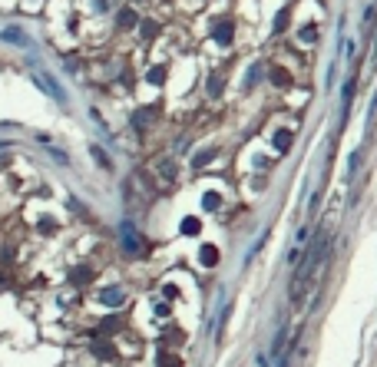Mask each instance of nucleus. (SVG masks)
Instances as JSON below:
<instances>
[{
	"mask_svg": "<svg viewBox=\"0 0 377 367\" xmlns=\"http://www.w3.org/2000/svg\"><path fill=\"white\" fill-rule=\"evenodd\" d=\"M162 79H166V70H162V67L149 70V83H162Z\"/></svg>",
	"mask_w": 377,
	"mask_h": 367,
	"instance_id": "ddd939ff",
	"label": "nucleus"
},
{
	"mask_svg": "<svg viewBox=\"0 0 377 367\" xmlns=\"http://www.w3.org/2000/svg\"><path fill=\"white\" fill-rule=\"evenodd\" d=\"M119 27H136V13L129 10V7H126V10L119 13Z\"/></svg>",
	"mask_w": 377,
	"mask_h": 367,
	"instance_id": "f8f14e48",
	"label": "nucleus"
},
{
	"mask_svg": "<svg viewBox=\"0 0 377 367\" xmlns=\"http://www.w3.org/2000/svg\"><path fill=\"white\" fill-rule=\"evenodd\" d=\"M215 261H219V252H215L212 245H205V248H202V265H215Z\"/></svg>",
	"mask_w": 377,
	"mask_h": 367,
	"instance_id": "6e6552de",
	"label": "nucleus"
},
{
	"mask_svg": "<svg viewBox=\"0 0 377 367\" xmlns=\"http://www.w3.org/2000/svg\"><path fill=\"white\" fill-rule=\"evenodd\" d=\"M182 232H186V235H195V232H199V222H195V219H186Z\"/></svg>",
	"mask_w": 377,
	"mask_h": 367,
	"instance_id": "2eb2a0df",
	"label": "nucleus"
},
{
	"mask_svg": "<svg viewBox=\"0 0 377 367\" xmlns=\"http://www.w3.org/2000/svg\"><path fill=\"white\" fill-rule=\"evenodd\" d=\"M93 354H96V357H106V361H113V357H116V351H113V344H96V347H93Z\"/></svg>",
	"mask_w": 377,
	"mask_h": 367,
	"instance_id": "1a4fd4ad",
	"label": "nucleus"
},
{
	"mask_svg": "<svg viewBox=\"0 0 377 367\" xmlns=\"http://www.w3.org/2000/svg\"><path fill=\"white\" fill-rule=\"evenodd\" d=\"M285 23H288V10H281V13H278V23H275V30H285Z\"/></svg>",
	"mask_w": 377,
	"mask_h": 367,
	"instance_id": "f3484780",
	"label": "nucleus"
},
{
	"mask_svg": "<svg viewBox=\"0 0 377 367\" xmlns=\"http://www.w3.org/2000/svg\"><path fill=\"white\" fill-rule=\"evenodd\" d=\"M93 159H96V162H100L103 169H110V156H106V152H100V149H93Z\"/></svg>",
	"mask_w": 377,
	"mask_h": 367,
	"instance_id": "4468645a",
	"label": "nucleus"
},
{
	"mask_svg": "<svg viewBox=\"0 0 377 367\" xmlns=\"http://www.w3.org/2000/svg\"><path fill=\"white\" fill-rule=\"evenodd\" d=\"M271 83H278V86H288L291 76H288V73H285L281 67H275V70H271Z\"/></svg>",
	"mask_w": 377,
	"mask_h": 367,
	"instance_id": "0eeeda50",
	"label": "nucleus"
},
{
	"mask_svg": "<svg viewBox=\"0 0 377 367\" xmlns=\"http://www.w3.org/2000/svg\"><path fill=\"white\" fill-rule=\"evenodd\" d=\"M212 159H215V149H205V152H199V156H195V162H192V166L202 169L205 162H212Z\"/></svg>",
	"mask_w": 377,
	"mask_h": 367,
	"instance_id": "9d476101",
	"label": "nucleus"
},
{
	"mask_svg": "<svg viewBox=\"0 0 377 367\" xmlns=\"http://www.w3.org/2000/svg\"><path fill=\"white\" fill-rule=\"evenodd\" d=\"M328 248H331V238H328V228L314 235V242L304 248V255H301L298 268H295V275H291V285H288V298L295 308L304 304L308 298V291L321 281L324 275V265H328Z\"/></svg>",
	"mask_w": 377,
	"mask_h": 367,
	"instance_id": "f257e3e1",
	"label": "nucleus"
},
{
	"mask_svg": "<svg viewBox=\"0 0 377 367\" xmlns=\"http://www.w3.org/2000/svg\"><path fill=\"white\" fill-rule=\"evenodd\" d=\"M288 146H291V133H288V129L275 133V149H278V152H288Z\"/></svg>",
	"mask_w": 377,
	"mask_h": 367,
	"instance_id": "20e7f679",
	"label": "nucleus"
},
{
	"mask_svg": "<svg viewBox=\"0 0 377 367\" xmlns=\"http://www.w3.org/2000/svg\"><path fill=\"white\" fill-rule=\"evenodd\" d=\"M155 30H159V27H155L152 20H146V23H143V37H146V40H149V37H152Z\"/></svg>",
	"mask_w": 377,
	"mask_h": 367,
	"instance_id": "dca6fc26",
	"label": "nucleus"
},
{
	"mask_svg": "<svg viewBox=\"0 0 377 367\" xmlns=\"http://www.w3.org/2000/svg\"><path fill=\"white\" fill-rule=\"evenodd\" d=\"M215 40H219V43H232V23L228 20H222L215 27Z\"/></svg>",
	"mask_w": 377,
	"mask_h": 367,
	"instance_id": "7ed1b4c3",
	"label": "nucleus"
},
{
	"mask_svg": "<svg viewBox=\"0 0 377 367\" xmlns=\"http://www.w3.org/2000/svg\"><path fill=\"white\" fill-rule=\"evenodd\" d=\"M159 179H162V185H172L176 182V162H162L159 166Z\"/></svg>",
	"mask_w": 377,
	"mask_h": 367,
	"instance_id": "f03ea898",
	"label": "nucleus"
},
{
	"mask_svg": "<svg viewBox=\"0 0 377 367\" xmlns=\"http://www.w3.org/2000/svg\"><path fill=\"white\" fill-rule=\"evenodd\" d=\"M103 301L116 308V304H119V288H106V291H103Z\"/></svg>",
	"mask_w": 377,
	"mask_h": 367,
	"instance_id": "9b49d317",
	"label": "nucleus"
},
{
	"mask_svg": "<svg viewBox=\"0 0 377 367\" xmlns=\"http://www.w3.org/2000/svg\"><path fill=\"white\" fill-rule=\"evenodd\" d=\"M70 278H73V285H86V281L93 278V271H89V268H76V271H73Z\"/></svg>",
	"mask_w": 377,
	"mask_h": 367,
	"instance_id": "423d86ee",
	"label": "nucleus"
},
{
	"mask_svg": "<svg viewBox=\"0 0 377 367\" xmlns=\"http://www.w3.org/2000/svg\"><path fill=\"white\" fill-rule=\"evenodd\" d=\"M205 209H219V199H215V195H205Z\"/></svg>",
	"mask_w": 377,
	"mask_h": 367,
	"instance_id": "a211bd4d",
	"label": "nucleus"
},
{
	"mask_svg": "<svg viewBox=\"0 0 377 367\" xmlns=\"http://www.w3.org/2000/svg\"><path fill=\"white\" fill-rule=\"evenodd\" d=\"M159 367H182V357H179V354H169V351H162V354H159Z\"/></svg>",
	"mask_w": 377,
	"mask_h": 367,
	"instance_id": "39448f33",
	"label": "nucleus"
}]
</instances>
